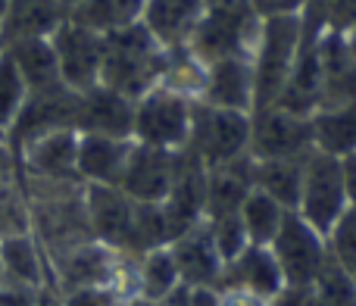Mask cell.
Instances as JSON below:
<instances>
[{
	"instance_id": "1",
	"label": "cell",
	"mask_w": 356,
	"mask_h": 306,
	"mask_svg": "<svg viewBox=\"0 0 356 306\" xmlns=\"http://www.w3.org/2000/svg\"><path fill=\"white\" fill-rule=\"evenodd\" d=\"M169 50L144 29L141 22L104 35V69L100 85L138 100L163 85Z\"/></svg>"
},
{
	"instance_id": "2",
	"label": "cell",
	"mask_w": 356,
	"mask_h": 306,
	"mask_svg": "<svg viewBox=\"0 0 356 306\" xmlns=\"http://www.w3.org/2000/svg\"><path fill=\"white\" fill-rule=\"evenodd\" d=\"M303 38V13L297 16H272L259 22L257 44L250 50L253 63V110L275 106L282 97L288 75L294 69L297 50Z\"/></svg>"
},
{
	"instance_id": "3",
	"label": "cell",
	"mask_w": 356,
	"mask_h": 306,
	"mask_svg": "<svg viewBox=\"0 0 356 306\" xmlns=\"http://www.w3.org/2000/svg\"><path fill=\"white\" fill-rule=\"evenodd\" d=\"M207 169H219L241 156H250V113L219 110L203 100H194L191 135L184 144Z\"/></svg>"
},
{
	"instance_id": "4",
	"label": "cell",
	"mask_w": 356,
	"mask_h": 306,
	"mask_svg": "<svg viewBox=\"0 0 356 306\" xmlns=\"http://www.w3.org/2000/svg\"><path fill=\"white\" fill-rule=\"evenodd\" d=\"M259 22L253 6H207L197 22L188 50L203 63H219L228 56H250L259 35Z\"/></svg>"
},
{
	"instance_id": "5",
	"label": "cell",
	"mask_w": 356,
	"mask_h": 306,
	"mask_svg": "<svg viewBox=\"0 0 356 306\" xmlns=\"http://www.w3.org/2000/svg\"><path fill=\"white\" fill-rule=\"evenodd\" d=\"M347 188H344V169L338 156H328L322 150H309L303 159V184L297 209L316 232L328 234L332 225L347 213Z\"/></svg>"
},
{
	"instance_id": "6",
	"label": "cell",
	"mask_w": 356,
	"mask_h": 306,
	"mask_svg": "<svg viewBox=\"0 0 356 306\" xmlns=\"http://www.w3.org/2000/svg\"><path fill=\"white\" fill-rule=\"evenodd\" d=\"M191 116L194 100L172 91L166 85H156L144 97L135 100V141L160 150H181L191 135Z\"/></svg>"
},
{
	"instance_id": "7",
	"label": "cell",
	"mask_w": 356,
	"mask_h": 306,
	"mask_svg": "<svg viewBox=\"0 0 356 306\" xmlns=\"http://www.w3.org/2000/svg\"><path fill=\"white\" fill-rule=\"evenodd\" d=\"M272 257H275L278 269L284 275V284L291 288H307L313 284V278L322 272V266L328 263V244L325 234L316 232L300 213L291 209L284 216L282 228H278L275 241L269 244Z\"/></svg>"
},
{
	"instance_id": "8",
	"label": "cell",
	"mask_w": 356,
	"mask_h": 306,
	"mask_svg": "<svg viewBox=\"0 0 356 306\" xmlns=\"http://www.w3.org/2000/svg\"><path fill=\"white\" fill-rule=\"evenodd\" d=\"M313 150L309 116H297L282 106H259L250 113V159H288Z\"/></svg>"
},
{
	"instance_id": "9",
	"label": "cell",
	"mask_w": 356,
	"mask_h": 306,
	"mask_svg": "<svg viewBox=\"0 0 356 306\" xmlns=\"http://www.w3.org/2000/svg\"><path fill=\"white\" fill-rule=\"evenodd\" d=\"M56 63H60V79L72 91H88L100 85V69H104V35L88 25H79L72 19H63L50 35Z\"/></svg>"
},
{
	"instance_id": "10",
	"label": "cell",
	"mask_w": 356,
	"mask_h": 306,
	"mask_svg": "<svg viewBox=\"0 0 356 306\" xmlns=\"http://www.w3.org/2000/svg\"><path fill=\"white\" fill-rule=\"evenodd\" d=\"M75 110H79V91L72 88H54V91L29 94L22 110L10 122L6 135H10L13 147L22 153L31 141L54 131H75Z\"/></svg>"
},
{
	"instance_id": "11",
	"label": "cell",
	"mask_w": 356,
	"mask_h": 306,
	"mask_svg": "<svg viewBox=\"0 0 356 306\" xmlns=\"http://www.w3.org/2000/svg\"><path fill=\"white\" fill-rule=\"evenodd\" d=\"M75 131L79 135H104L135 141V100L113 91L106 85H94L79 91V110H75Z\"/></svg>"
},
{
	"instance_id": "12",
	"label": "cell",
	"mask_w": 356,
	"mask_h": 306,
	"mask_svg": "<svg viewBox=\"0 0 356 306\" xmlns=\"http://www.w3.org/2000/svg\"><path fill=\"white\" fill-rule=\"evenodd\" d=\"M175 153L178 150H160L135 141L119 188L135 203H163L175 182Z\"/></svg>"
},
{
	"instance_id": "13",
	"label": "cell",
	"mask_w": 356,
	"mask_h": 306,
	"mask_svg": "<svg viewBox=\"0 0 356 306\" xmlns=\"http://www.w3.org/2000/svg\"><path fill=\"white\" fill-rule=\"evenodd\" d=\"M85 209L94 241L113 247V250H125L131 219H135V200L116 184H88Z\"/></svg>"
},
{
	"instance_id": "14",
	"label": "cell",
	"mask_w": 356,
	"mask_h": 306,
	"mask_svg": "<svg viewBox=\"0 0 356 306\" xmlns=\"http://www.w3.org/2000/svg\"><path fill=\"white\" fill-rule=\"evenodd\" d=\"M169 250L175 257L178 275H181L184 288H219L222 272H225V259H222L207 222L178 234L172 244H169Z\"/></svg>"
},
{
	"instance_id": "15",
	"label": "cell",
	"mask_w": 356,
	"mask_h": 306,
	"mask_svg": "<svg viewBox=\"0 0 356 306\" xmlns=\"http://www.w3.org/2000/svg\"><path fill=\"white\" fill-rule=\"evenodd\" d=\"M282 288H284V275L278 269L275 257H272L269 247L259 244H247L238 257L228 259L219 282V291H244V294L263 297L269 303L282 294Z\"/></svg>"
},
{
	"instance_id": "16",
	"label": "cell",
	"mask_w": 356,
	"mask_h": 306,
	"mask_svg": "<svg viewBox=\"0 0 356 306\" xmlns=\"http://www.w3.org/2000/svg\"><path fill=\"white\" fill-rule=\"evenodd\" d=\"M203 104L219 110L253 113V63L250 56H228V60L209 63L203 79L200 97Z\"/></svg>"
},
{
	"instance_id": "17",
	"label": "cell",
	"mask_w": 356,
	"mask_h": 306,
	"mask_svg": "<svg viewBox=\"0 0 356 306\" xmlns=\"http://www.w3.org/2000/svg\"><path fill=\"white\" fill-rule=\"evenodd\" d=\"M29 172L41 182H81L79 178V131H54L22 150Z\"/></svg>"
},
{
	"instance_id": "18",
	"label": "cell",
	"mask_w": 356,
	"mask_h": 306,
	"mask_svg": "<svg viewBox=\"0 0 356 306\" xmlns=\"http://www.w3.org/2000/svg\"><path fill=\"white\" fill-rule=\"evenodd\" d=\"M200 19H203V0H144V13H141V25L166 50L188 47Z\"/></svg>"
},
{
	"instance_id": "19",
	"label": "cell",
	"mask_w": 356,
	"mask_h": 306,
	"mask_svg": "<svg viewBox=\"0 0 356 306\" xmlns=\"http://www.w3.org/2000/svg\"><path fill=\"white\" fill-rule=\"evenodd\" d=\"M253 191V159L241 156L219 169H207V209L203 222L222 219V216H238L244 200Z\"/></svg>"
},
{
	"instance_id": "20",
	"label": "cell",
	"mask_w": 356,
	"mask_h": 306,
	"mask_svg": "<svg viewBox=\"0 0 356 306\" xmlns=\"http://www.w3.org/2000/svg\"><path fill=\"white\" fill-rule=\"evenodd\" d=\"M319 72H322V106H341L356 100V66L347 54L341 31H322L319 38Z\"/></svg>"
},
{
	"instance_id": "21",
	"label": "cell",
	"mask_w": 356,
	"mask_h": 306,
	"mask_svg": "<svg viewBox=\"0 0 356 306\" xmlns=\"http://www.w3.org/2000/svg\"><path fill=\"white\" fill-rule=\"evenodd\" d=\"M6 56L13 60V66L19 69L29 94L54 91V88H66L60 79V63H56L54 44L47 38H19V41L3 44Z\"/></svg>"
},
{
	"instance_id": "22",
	"label": "cell",
	"mask_w": 356,
	"mask_h": 306,
	"mask_svg": "<svg viewBox=\"0 0 356 306\" xmlns=\"http://www.w3.org/2000/svg\"><path fill=\"white\" fill-rule=\"evenodd\" d=\"M135 141L104 135H79V178L88 184H116Z\"/></svg>"
},
{
	"instance_id": "23",
	"label": "cell",
	"mask_w": 356,
	"mask_h": 306,
	"mask_svg": "<svg viewBox=\"0 0 356 306\" xmlns=\"http://www.w3.org/2000/svg\"><path fill=\"white\" fill-rule=\"evenodd\" d=\"M66 19L60 0H10L0 19V38L3 44L19 38H47Z\"/></svg>"
},
{
	"instance_id": "24",
	"label": "cell",
	"mask_w": 356,
	"mask_h": 306,
	"mask_svg": "<svg viewBox=\"0 0 356 306\" xmlns=\"http://www.w3.org/2000/svg\"><path fill=\"white\" fill-rule=\"evenodd\" d=\"M309 125H313V150L338 159L356 153V100L341 106H322L309 116Z\"/></svg>"
},
{
	"instance_id": "25",
	"label": "cell",
	"mask_w": 356,
	"mask_h": 306,
	"mask_svg": "<svg viewBox=\"0 0 356 306\" xmlns=\"http://www.w3.org/2000/svg\"><path fill=\"white\" fill-rule=\"evenodd\" d=\"M303 159L307 156L253 159V188L269 194L284 209H297L300 184H303Z\"/></svg>"
},
{
	"instance_id": "26",
	"label": "cell",
	"mask_w": 356,
	"mask_h": 306,
	"mask_svg": "<svg viewBox=\"0 0 356 306\" xmlns=\"http://www.w3.org/2000/svg\"><path fill=\"white\" fill-rule=\"evenodd\" d=\"M141 13H144V0H81L66 16L72 22L100 31V35H110L116 29L141 22Z\"/></svg>"
},
{
	"instance_id": "27",
	"label": "cell",
	"mask_w": 356,
	"mask_h": 306,
	"mask_svg": "<svg viewBox=\"0 0 356 306\" xmlns=\"http://www.w3.org/2000/svg\"><path fill=\"white\" fill-rule=\"evenodd\" d=\"M135 284H138L135 297H144V300H163V297H169L172 291L181 288V275H178L172 250L169 247H156V250L138 257Z\"/></svg>"
},
{
	"instance_id": "28",
	"label": "cell",
	"mask_w": 356,
	"mask_h": 306,
	"mask_svg": "<svg viewBox=\"0 0 356 306\" xmlns=\"http://www.w3.org/2000/svg\"><path fill=\"white\" fill-rule=\"evenodd\" d=\"M288 213L291 209H284L278 200H272L269 194L253 188L250 197L244 200V207H241V225H244V232H247V241L259 244V247H269L272 241H275L278 228H282Z\"/></svg>"
},
{
	"instance_id": "29",
	"label": "cell",
	"mask_w": 356,
	"mask_h": 306,
	"mask_svg": "<svg viewBox=\"0 0 356 306\" xmlns=\"http://www.w3.org/2000/svg\"><path fill=\"white\" fill-rule=\"evenodd\" d=\"M0 266H3V272L13 278V282L29 284V288L41 284V275H44L41 257H38L35 241H31L25 232L0 238Z\"/></svg>"
},
{
	"instance_id": "30",
	"label": "cell",
	"mask_w": 356,
	"mask_h": 306,
	"mask_svg": "<svg viewBox=\"0 0 356 306\" xmlns=\"http://www.w3.org/2000/svg\"><path fill=\"white\" fill-rule=\"evenodd\" d=\"M309 306H356V278L328 257V263L309 284Z\"/></svg>"
},
{
	"instance_id": "31",
	"label": "cell",
	"mask_w": 356,
	"mask_h": 306,
	"mask_svg": "<svg viewBox=\"0 0 356 306\" xmlns=\"http://www.w3.org/2000/svg\"><path fill=\"white\" fill-rule=\"evenodd\" d=\"M328 257L341 266L350 278H356V207H347V213L332 225L325 234Z\"/></svg>"
},
{
	"instance_id": "32",
	"label": "cell",
	"mask_w": 356,
	"mask_h": 306,
	"mask_svg": "<svg viewBox=\"0 0 356 306\" xmlns=\"http://www.w3.org/2000/svg\"><path fill=\"white\" fill-rule=\"evenodd\" d=\"M25 97H29V88H25L22 75L6 56V50H0V131L10 129L16 113L22 110Z\"/></svg>"
},
{
	"instance_id": "33",
	"label": "cell",
	"mask_w": 356,
	"mask_h": 306,
	"mask_svg": "<svg viewBox=\"0 0 356 306\" xmlns=\"http://www.w3.org/2000/svg\"><path fill=\"white\" fill-rule=\"evenodd\" d=\"M309 19L322 25L325 31H350L356 25V0H307Z\"/></svg>"
},
{
	"instance_id": "34",
	"label": "cell",
	"mask_w": 356,
	"mask_h": 306,
	"mask_svg": "<svg viewBox=\"0 0 356 306\" xmlns=\"http://www.w3.org/2000/svg\"><path fill=\"white\" fill-rule=\"evenodd\" d=\"M207 225H209V232H213V241H216V247H219V253H222L225 263L234 259L247 244H250L244 225H241V213L238 216H222V219H213V222H207Z\"/></svg>"
},
{
	"instance_id": "35",
	"label": "cell",
	"mask_w": 356,
	"mask_h": 306,
	"mask_svg": "<svg viewBox=\"0 0 356 306\" xmlns=\"http://www.w3.org/2000/svg\"><path fill=\"white\" fill-rule=\"evenodd\" d=\"M66 306H122L116 288H75L69 291Z\"/></svg>"
},
{
	"instance_id": "36",
	"label": "cell",
	"mask_w": 356,
	"mask_h": 306,
	"mask_svg": "<svg viewBox=\"0 0 356 306\" xmlns=\"http://www.w3.org/2000/svg\"><path fill=\"white\" fill-rule=\"evenodd\" d=\"M253 10L259 19H272V16H297L307 10V0H250Z\"/></svg>"
},
{
	"instance_id": "37",
	"label": "cell",
	"mask_w": 356,
	"mask_h": 306,
	"mask_svg": "<svg viewBox=\"0 0 356 306\" xmlns=\"http://www.w3.org/2000/svg\"><path fill=\"white\" fill-rule=\"evenodd\" d=\"M122 306H188V288H178L172 291L169 297H163V300H144V297H131V300H125Z\"/></svg>"
},
{
	"instance_id": "38",
	"label": "cell",
	"mask_w": 356,
	"mask_h": 306,
	"mask_svg": "<svg viewBox=\"0 0 356 306\" xmlns=\"http://www.w3.org/2000/svg\"><path fill=\"white\" fill-rule=\"evenodd\" d=\"M188 306H222L219 288H188Z\"/></svg>"
},
{
	"instance_id": "39",
	"label": "cell",
	"mask_w": 356,
	"mask_h": 306,
	"mask_svg": "<svg viewBox=\"0 0 356 306\" xmlns=\"http://www.w3.org/2000/svg\"><path fill=\"white\" fill-rule=\"evenodd\" d=\"M341 169H344V188H347V203L356 207V153L341 159Z\"/></svg>"
},
{
	"instance_id": "40",
	"label": "cell",
	"mask_w": 356,
	"mask_h": 306,
	"mask_svg": "<svg viewBox=\"0 0 356 306\" xmlns=\"http://www.w3.org/2000/svg\"><path fill=\"white\" fill-rule=\"evenodd\" d=\"M222 306H272L263 297L244 294V291H222Z\"/></svg>"
},
{
	"instance_id": "41",
	"label": "cell",
	"mask_w": 356,
	"mask_h": 306,
	"mask_svg": "<svg viewBox=\"0 0 356 306\" xmlns=\"http://www.w3.org/2000/svg\"><path fill=\"white\" fill-rule=\"evenodd\" d=\"M344 44H347V54H350V60H353V66H356V25L350 31H344Z\"/></svg>"
},
{
	"instance_id": "42",
	"label": "cell",
	"mask_w": 356,
	"mask_h": 306,
	"mask_svg": "<svg viewBox=\"0 0 356 306\" xmlns=\"http://www.w3.org/2000/svg\"><path fill=\"white\" fill-rule=\"evenodd\" d=\"M79 3H81V0H60V6H63V10H66V13H69V10H75V6H79Z\"/></svg>"
},
{
	"instance_id": "43",
	"label": "cell",
	"mask_w": 356,
	"mask_h": 306,
	"mask_svg": "<svg viewBox=\"0 0 356 306\" xmlns=\"http://www.w3.org/2000/svg\"><path fill=\"white\" fill-rule=\"evenodd\" d=\"M0 50H3V38H0Z\"/></svg>"
},
{
	"instance_id": "44",
	"label": "cell",
	"mask_w": 356,
	"mask_h": 306,
	"mask_svg": "<svg viewBox=\"0 0 356 306\" xmlns=\"http://www.w3.org/2000/svg\"><path fill=\"white\" fill-rule=\"evenodd\" d=\"M0 135H3V131H0Z\"/></svg>"
}]
</instances>
